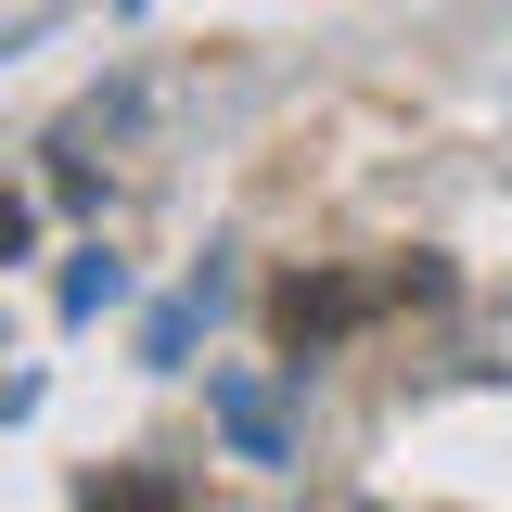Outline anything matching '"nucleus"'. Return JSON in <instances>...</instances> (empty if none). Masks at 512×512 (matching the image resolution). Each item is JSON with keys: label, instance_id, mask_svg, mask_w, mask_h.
Returning a JSON list of instances; mask_svg holds the SVG:
<instances>
[{"label": "nucleus", "instance_id": "nucleus-2", "mask_svg": "<svg viewBox=\"0 0 512 512\" xmlns=\"http://www.w3.org/2000/svg\"><path fill=\"white\" fill-rule=\"evenodd\" d=\"M0 256H26V205L13 192H0Z\"/></svg>", "mask_w": 512, "mask_h": 512}, {"label": "nucleus", "instance_id": "nucleus-1", "mask_svg": "<svg viewBox=\"0 0 512 512\" xmlns=\"http://www.w3.org/2000/svg\"><path fill=\"white\" fill-rule=\"evenodd\" d=\"M90 512H180V487H154V474H103Z\"/></svg>", "mask_w": 512, "mask_h": 512}]
</instances>
